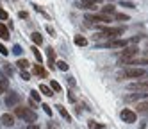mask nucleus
I'll list each match as a JSON object with an SVG mask.
<instances>
[{"label":"nucleus","mask_w":148,"mask_h":129,"mask_svg":"<svg viewBox=\"0 0 148 129\" xmlns=\"http://www.w3.org/2000/svg\"><path fill=\"white\" fill-rule=\"evenodd\" d=\"M22 79H23V81H30V74L25 72V70H22Z\"/></svg>","instance_id":"27"},{"label":"nucleus","mask_w":148,"mask_h":129,"mask_svg":"<svg viewBox=\"0 0 148 129\" xmlns=\"http://www.w3.org/2000/svg\"><path fill=\"white\" fill-rule=\"evenodd\" d=\"M120 117H121V120L123 122H127V124H134L136 120H137V115H136V111H132V110H121V113H120Z\"/></svg>","instance_id":"6"},{"label":"nucleus","mask_w":148,"mask_h":129,"mask_svg":"<svg viewBox=\"0 0 148 129\" xmlns=\"http://www.w3.org/2000/svg\"><path fill=\"white\" fill-rule=\"evenodd\" d=\"M7 88H9V81L2 75V77H0V95L5 93V92H7Z\"/></svg>","instance_id":"12"},{"label":"nucleus","mask_w":148,"mask_h":129,"mask_svg":"<svg viewBox=\"0 0 148 129\" xmlns=\"http://www.w3.org/2000/svg\"><path fill=\"white\" fill-rule=\"evenodd\" d=\"M39 92L43 93V95H47V97H52V95H54L52 88H50V86H47V84H39Z\"/></svg>","instance_id":"14"},{"label":"nucleus","mask_w":148,"mask_h":129,"mask_svg":"<svg viewBox=\"0 0 148 129\" xmlns=\"http://www.w3.org/2000/svg\"><path fill=\"white\" fill-rule=\"evenodd\" d=\"M29 129H39V127H38V126H34V124H30V126H29Z\"/></svg>","instance_id":"33"},{"label":"nucleus","mask_w":148,"mask_h":129,"mask_svg":"<svg viewBox=\"0 0 148 129\" xmlns=\"http://www.w3.org/2000/svg\"><path fill=\"white\" fill-rule=\"evenodd\" d=\"M116 18H118V20H129L127 15H116Z\"/></svg>","instance_id":"31"},{"label":"nucleus","mask_w":148,"mask_h":129,"mask_svg":"<svg viewBox=\"0 0 148 129\" xmlns=\"http://www.w3.org/2000/svg\"><path fill=\"white\" fill-rule=\"evenodd\" d=\"M14 115L16 117H20V118H23L25 122H29V124H34L36 122V113L30 110V107H25V106H16L14 107Z\"/></svg>","instance_id":"1"},{"label":"nucleus","mask_w":148,"mask_h":129,"mask_svg":"<svg viewBox=\"0 0 148 129\" xmlns=\"http://www.w3.org/2000/svg\"><path fill=\"white\" fill-rule=\"evenodd\" d=\"M137 52H139L137 47H125L118 58V64H130V61L137 56Z\"/></svg>","instance_id":"2"},{"label":"nucleus","mask_w":148,"mask_h":129,"mask_svg":"<svg viewBox=\"0 0 148 129\" xmlns=\"http://www.w3.org/2000/svg\"><path fill=\"white\" fill-rule=\"evenodd\" d=\"M136 110L137 111H141V113H148V99L145 101V102H139L136 106Z\"/></svg>","instance_id":"17"},{"label":"nucleus","mask_w":148,"mask_h":129,"mask_svg":"<svg viewBox=\"0 0 148 129\" xmlns=\"http://www.w3.org/2000/svg\"><path fill=\"white\" fill-rule=\"evenodd\" d=\"M32 52H34V56H36V59H38V63H41V61H43V56H41V52H39V50H38L36 47L32 49Z\"/></svg>","instance_id":"24"},{"label":"nucleus","mask_w":148,"mask_h":129,"mask_svg":"<svg viewBox=\"0 0 148 129\" xmlns=\"http://www.w3.org/2000/svg\"><path fill=\"white\" fill-rule=\"evenodd\" d=\"M7 52H9V50L2 45V43H0V54H2V56H7Z\"/></svg>","instance_id":"29"},{"label":"nucleus","mask_w":148,"mask_h":129,"mask_svg":"<svg viewBox=\"0 0 148 129\" xmlns=\"http://www.w3.org/2000/svg\"><path fill=\"white\" fill-rule=\"evenodd\" d=\"M30 40L34 41V45H41V43H43V38H41L39 32H32V34H30Z\"/></svg>","instance_id":"16"},{"label":"nucleus","mask_w":148,"mask_h":129,"mask_svg":"<svg viewBox=\"0 0 148 129\" xmlns=\"http://www.w3.org/2000/svg\"><path fill=\"white\" fill-rule=\"evenodd\" d=\"M0 122H2V126L11 127V126H14V117H13V115H9V113H5V115H2Z\"/></svg>","instance_id":"10"},{"label":"nucleus","mask_w":148,"mask_h":129,"mask_svg":"<svg viewBox=\"0 0 148 129\" xmlns=\"http://www.w3.org/2000/svg\"><path fill=\"white\" fill-rule=\"evenodd\" d=\"M34 74H36V75H39V77H47V70L41 67L39 63H38V64H34Z\"/></svg>","instance_id":"13"},{"label":"nucleus","mask_w":148,"mask_h":129,"mask_svg":"<svg viewBox=\"0 0 148 129\" xmlns=\"http://www.w3.org/2000/svg\"><path fill=\"white\" fill-rule=\"evenodd\" d=\"M86 20L88 21H93V24H109L111 21V16L109 15H97V13H93V15H86Z\"/></svg>","instance_id":"5"},{"label":"nucleus","mask_w":148,"mask_h":129,"mask_svg":"<svg viewBox=\"0 0 148 129\" xmlns=\"http://www.w3.org/2000/svg\"><path fill=\"white\" fill-rule=\"evenodd\" d=\"M20 52H22V49H20V47L16 45V47H14V54H20Z\"/></svg>","instance_id":"32"},{"label":"nucleus","mask_w":148,"mask_h":129,"mask_svg":"<svg viewBox=\"0 0 148 129\" xmlns=\"http://www.w3.org/2000/svg\"><path fill=\"white\" fill-rule=\"evenodd\" d=\"M105 47L109 49H125L127 47V40H114V41H107Z\"/></svg>","instance_id":"9"},{"label":"nucleus","mask_w":148,"mask_h":129,"mask_svg":"<svg viewBox=\"0 0 148 129\" xmlns=\"http://www.w3.org/2000/svg\"><path fill=\"white\" fill-rule=\"evenodd\" d=\"M43 110H45L47 115H52V110H50V106H48V104H43Z\"/></svg>","instance_id":"30"},{"label":"nucleus","mask_w":148,"mask_h":129,"mask_svg":"<svg viewBox=\"0 0 148 129\" xmlns=\"http://www.w3.org/2000/svg\"><path fill=\"white\" fill-rule=\"evenodd\" d=\"M129 90H132V92H143V93L148 92V79L130 83V84H129Z\"/></svg>","instance_id":"7"},{"label":"nucleus","mask_w":148,"mask_h":129,"mask_svg":"<svg viewBox=\"0 0 148 129\" xmlns=\"http://www.w3.org/2000/svg\"><path fill=\"white\" fill-rule=\"evenodd\" d=\"M125 32V27H103L102 32H98L97 38H114V36H121Z\"/></svg>","instance_id":"4"},{"label":"nucleus","mask_w":148,"mask_h":129,"mask_svg":"<svg viewBox=\"0 0 148 129\" xmlns=\"http://www.w3.org/2000/svg\"><path fill=\"white\" fill-rule=\"evenodd\" d=\"M30 99L36 101V102H39V93H38L36 90H32V92H30Z\"/></svg>","instance_id":"26"},{"label":"nucleus","mask_w":148,"mask_h":129,"mask_svg":"<svg viewBox=\"0 0 148 129\" xmlns=\"http://www.w3.org/2000/svg\"><path fill=\"white\" fill-rule=\"evenodd\" d=\"M146 75V70L145 68H127L125 72H120L118 74V79H139V77H145Z\"/></svg>","instance_id":"3"},{"label":"nucleus","mask_w":148,"mask_h":129,"mask_svg":"<svg viewBox=\"0 0 148 129\" xmlns=\"http://www.w3.org/2000/svg\"><path fill=\"white\" fill-rule=\"evenodd\" d=\"M79 7H82V9H97L95 2H91V0H80V2H79Z\"/></svg>","instance_id":"11"},{"label":"nucleus","mask_w":148,"mask_h":129,"mask_svg":"<svg viewBox=\"0 0 148 129\" xmlns=\"http://www.w3.org/2000/svg\"><path fill=\"white\" fill-rule=\"evenodd\" d=\"M50 88H52V92H61V90H62L61 84H59L57 81H50Z\"/></svg>","instance_id":"21"},{"label":"nucleus","mask_w":148,"mask_h":129,"mask_svg":"<svg viewBox=\"0 0 148 129\" xmlns=\"http://www.w3.org/2000/svg\"><path fill=\"white\" fill-rule=\"evenodd\" d=\"M20 101H22L20 93H16V92H9L7 97H5V106H7V107H14V106H18Z\"/></svg>","instance_id":"8"},{"label":"nucleus","mask_w":148,"mask_h":129,"mask_svg":"<svg viewBox=\"0 0 148 129\" xmlns=\"http://www.w3.org/2000/svg\"><path fill=\"white\" fill-rule=\"evenodd\" d=\"M102 11H103V15H107V13H114V6H105V7H102Z\"/></svg>","instance_id":"25"},{"label":"nucleus","mask_w":148,"mask_h":129,"mask_svg":"<svg viewBox=\"0 0 148 129\" xmlns=\"http://www.w3.org/2000/svg\"><path fill=\"white\" fill-rule=\"evenodd\" d=\"M57 107H59V113H61L62 117H64L68 122H71V117H70V113L66 111V107H64V106H57Z\"/></svg>","instance_id":"19"},{"label":"nucleus","mask_w":148,"mask_h":129,"mask_svg":"<svg viewBox=\"0 0 148 129\" xmlns=\"http://www.w3.org/2000/svg\"><path fill=\"white\" fill-rule=\"evenodd\" d=\"M16 64H18L20 70H27V68H29V61H27V59H18Z\"/></svg>","instance_id":"20"},{"label":"nucleus","mask_w":148,"mask_h":129,"mask_svg":"<svg viewBox=\"0 0 148 129\" xmlns=\"http://www.w3.org/2000/svg\"><path fill=\"white\" fill-rule=\"evenodd\" d=\"M0 38H2V40H7V38H9L7 25H5V24H2V21H0Z\"/></svg>","instance_id":"15"},{"label":"nucleus","mask_w":148,"mask_h":129,"mask_svg":"<svg viewBox=\"0 0 148 129\" xmlns=\"http://www.w3.org/2000/svg\"><path fill=\"white\" fill-rule=\"evenodd\" d=\"M88 127H89V129H102L103 126H102V124H98V122H93V120H91V122L88 124Z\"/></svg>","instance_id":"23"},{"label":"nucleus","mask_w":148,"mask_h":129,"mask_svg":"<svg viewBox=\"0 0 148 129\" xmlns=\"http://www.w3.org/2000/svg\"><path fill=\"white\" fill-rule=\"evenodd\" d=\"M56 64H57V68H59V70H62V72H66V70H68V64H66L64 61H57Z\"/></svg>","instance_id":"22"},{"label":"nucleus","mask_w":148,"mask_h":129,"mask_svg":"<svg viewBox=\"0 0 148 129\" xmlns=\"http://www.w3.org/2000/svg\"><path fill=\"white\" fill-rule=\"evenodd\" d=\"M91 2H100V0H91Z\"/></svg>","instance_id":"34"},{"label":"nucleus","mask_w":148,"mask_h":129,"mask_svg":"<svg viewBox=\"0 0 148 129\" xmlns=\"http://www.w3.org/2000/svg\"><path fill=\"white\" fill-rule=\"evenodd\" d=\"M73 41H75V45H79V47H86L88 45V40L84 38V36H75Z\"/></svg>","instance_id":"18"},{"label":"nucleus","mask_w":148,"mask_h":129,"mask_svg":"<svg viewBox=\"0 0 148 129\" xmlns=\"http://www.w3.org/2000/svg\"><path fill=\"white\" fill-rule=\"evenodd\" d=\"M9 18V15H7V11H4V9H0V20H7Z\"/></svg>","instance_id":"28"}]
</instances>
